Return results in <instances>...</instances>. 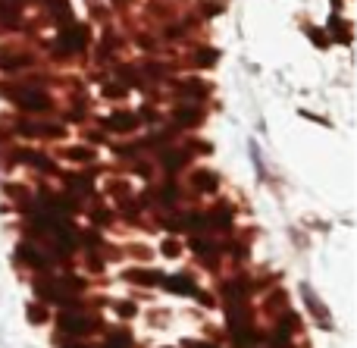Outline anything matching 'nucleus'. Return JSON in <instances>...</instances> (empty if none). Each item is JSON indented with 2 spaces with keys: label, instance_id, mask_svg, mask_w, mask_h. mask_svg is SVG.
Segmentation results:
<instances>
[{
  "label": "nucleus",
  "instance_id": "1",
  "mask_svg": "<svg viewBox=\"0 0 357 348\" xmlns=\"http://www.w3.org/2000/svg\"><path fill=\"white\" fill-rule=\"evenodd\" d=\"M0 91L6 94V98H13L22 110H31V113H44L50 107V100H47V94H41V91H35V88H0Z\"/></svg>",
  "mask_w": 357,
  "mask_h": 348
},
{
  "label": "nucleus",
  "instance_id": "2",
  "mask_svg": "<svg viewBox=\"0 0 357 348\" xmlns=\"http://www.w3.org/2000/svg\"><path fill=\"white\" fill-rule=\"evenodd\" d=\"M60 330L69 333V336H85V333H91V320L75 311H66V314H60Z\"/></svg>",
  "mask_w": 357,
  "mask_h": 348
},
{
  "label": "nucleus",
  "instance_id": "3",
  "mask_svg": "<svg viewBox=\"0 0 357 348\" xmlns=\"http://www.w3.org/2000/svg\"><path fill=\"white\" fill-rule=\"evenodd\" d=\"M85 44V31L79 25H66L63 29V50H79Z\"/></svg>",
  "mask_w": 357,
  "mask_h": 348
},
{
  "label": "nucleus",
  "instance_id": "4",
  "mask_svg": "<svg viewBox=\"0 0 357 348\" xmlns=\"http://www.w3.org/2000/svg\"><path fill=\"white\" fill-rule=\"evenodd\" d=\"M167 289L169 292H178V295H195V282H191V276H169L167 280Z\"/></svg>",
  "mask_w": 357,
  "mask_h": 348
},
{
  "label": "nucleus",
  "instance_id": "5",
  "mask_svg": "<svg viewBox=\"0 0 357 348\" xmlns=\"http://www.w3.org/2000/svg\"><path fill=\"white\" fill-rule=\"evenodd\" d=\"M19 257L25 264H31V267H47V257H41V251L31 248V245H19Z\"/></svg>",
  "mask_w": 357,
  "mask_h": 348
},
{
  "label": "nucleus",
  "instance_id": "6",
  "mask_svg": "<svg viewBox=\"0 0 357 348\" xmlns=\"http://www.w3.org/2000/svg\"><path fill=\"white\" fill-rule=\"evenodd\" d=\"M107 126H110L113 132H129V129H135V116H132V113H113Z\"/></svg>",
  "mask_w": 357,
  "mask_h": 348
},
{
  "label": "nucleus",
  "instance_id": "7",
  "mask_svg": "<svg viewBox=\"0 0 357 348\" xmlns=\"http://www.w3.org/2000/svg\"><path fill=\"white\" fill-rule=\"evenodd\" d=\"M195 186L201 188V192H213V188H216V176L213 173H204V169H201V173H195Z\"/></svg>",
  "mask_w": 357,
  "mask_h": 348
},
{
  "label": "nucleus",
  "instance_id": "8",
  "mask_svg": "<svg viewBox=\"0 0 357 348\" xmlns=\"http://www.w3.org/2000/svg\"><path fill=\"white\" fill-rule=\"evenodd\" d=\"M66 186L75 192H91V179L88 176H66Z\"/></svg>",
  "mask_w": 357,
  "mask_h": 348
},
{
  "label": "nucleus",
  "instance_id": "9",
  "mask_svg": "<svg viewBox=\"0 0 357 348\" xmlns=\"http://www.w3.org/2000/svg\"><path fill=\"white\" fill-rule=\"evenodd\" d=\"M129 280L142 282V286H151V282L163 280V276H160V273H142V270H129Z\"/></svg>",
  "mask_w": 357,
  "mask_h": 348
},
{
  "label": "nucleus",
  "instance_id": "10",
  "mask_svg": "<svg viewBox=\"0 0 357 348\" xmlns=\"http://www.w3.org/2000/svg\"><path fill=\"white\" fill-rule=\"evenodd\" d=\"M22 160H25V163H31V167H38V169H54V163L44 160L41 154H22Z\"/></svg>",
  "mask_w": 357,
  "mask_h": 348
},
{
  "label": "nucleus",
  "instance_id": "11",
  "mask_svg": "<svg viewBox=\"0 0 357 348\" xmlns=\"http://www.w3.org/2000/svg\"><path fill=\"white\" fill-rule=\"evenodd\" d=\"M29 63V56H3L0 54V66L3 69H19V66H25Z\"/></svg>",
  "mask_w": 357,
  "mask_h": 348
},
{
  "label": "nucleus",
  "instance_id": "12",
  "mask_svg": "<svg viewBox=\"0 0 357 348\" xmlns=\"http://www.w3.org/2000/svg\"><path fill=\"white\" fill-rule=\"evenodd\" d=\"M50 10H54L56 16L63 19V22H69V19H73V16H69V6H66V0H50Z\"/></svg>",
  "mask_w": 357,
  "mask_h": 348
},
{
  "label": "nucleus",
  "instance_id": "13",
  "mask_svg": "<svg viewBox=\"0 0 357 348\" xmlns=\"http://www.w3.org/2000/svg\"><path fill=\"white\" fill-rule=\"evenodd\" d=\"M163 163H167L169 169H176V167H182L185 163V154H178V151H167V154H163Z\"/></svg>",
  "mask_w": 357,
  "mask_h": 348
},
{
  "label": "nucleus",
  "instance_id": "14",
  "mask_svg": "<svg viewBox=\"0 0 357 348\" xmlns=\"http://www.w3.org/2000/svg\"><path fill=\"white\" fill-rule=\"evenodd\" d=\"M66 154L73 157V160H91V157H94L88 148H73V151H66Z\"/></svg>",
  "mask_w": 357,
  "mask_h": 348
},
{
  "label": "nucleus",
  "instance_id": "15",
  "mask_svg": "<svg viewBox=\"0 0 357 348\" xmlns=\"http://www.w3.org/2000/svg\"><path fill=\"white\" fill-rule=\"evenodd\" d=\"M197 63H201V66H213V63H216V54H213V50H201Z\"/></svg>",
  "mask_w": 357,
  "mask_h": 348
},
{
  "label": "nucleus",
  "instance_id": "16",
  "mask_svg": "<svg viewBox=\"0 0 357 348\" xmlns=\"http://www.w3.org/2000/svg\"><path fill=\"white\" fill-rule=\"evenodd\" d=\"M176 119H178V123H195V119H197V110H178Z\"/></svg>",
  "mask_w": 357,
  "mask_h": 348
},
{
  "label": "nucleus",
  "instance_id": "17",
  "mask_svg": "<svg viewBox=\"0 0 357 348\" xmlns=\"http://www.w3.org/2000/svg\"><path fill=\"white\" fill-rule=\"evenodd\" d=\"M44 317H47V314H44V308H29V320H35V324H41Z\"/></svg>",
  "mask_w": 357,
  "mask_h": 348
},
{
  "label": "nucleus",
  "instance_id": "18",
  "mask_svg": "<svg viewBox=\"0 0 357 348\" xmlns=\"http://www.w3.org/2000/svg\"><path fill=\"white\" fill-rule=\"evenodd\" d=\"M163 251H167V255H169V257H176L178 245H176V242H167V245H163Z\"/></svg>",
  "mask_w": 357,
  "mask_h": 348
},
{
  "label": "nucleus",
  "instance_id": "19",
  "mask_svg": "<svg viewBox=\"0 0 357 348\" xmlns=\"http://www.w3.org/2000/svg\"><path fill=\"white\" fill-rule=\"evenodd\" d=\"M116 311H119V314H123V317H129V314H135V308H129V305H119V308H116Z\"/></svg>",
  "mask_w": 357,
  "mask_h": 348
},
{
  "label": "nucleus",
  "instance_id": "20",
  "mask_svg": "<svg viewBox=\"0 0 357 348\" xmlns=\"http://www.w3.org/2000/svg\"><path fill=\"white\" fill-rule=\"evenodd\" d=\"M182 348H213V345H204V342H185Z\"/></svg>",
  "mask_w": 357,
  "mask_h": 348
}]
</instances>
